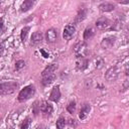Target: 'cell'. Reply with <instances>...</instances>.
<instances>
[{
    "label": "cell",
    "instance_id": "1",
    "mask_svg": "<svg viewBox=\"0 0 129 129\" xmlns=\"http://www.w3.org/2000/svg\"><path fill=\"white\" fill-rule=\"evenodd\" d=\"M35 94V87L33 85H28L24 87L18 94V101L19 102H25L29 100L33 95Z\"/></svg>",
    "mask_w": 129,
    "mask_h": 129
},
{
    "label": "cell",
    "instance_id": "2",
    "mask_svg": "<svg viewBox=\"0 0 129 129\" xmlns=\"http://www.w3.org/2000/svg\"><path fill=\"white\" fill-rule=\"evenodd\" d=\"M88 44L85 41H80L74 46V53L77 58H85V56L88 54Z\"/></svg>",
    "mask_w": 129,
    "mask_h": 129
},
{
    "label": "cell",
    "instance_id": "3",
    "mask_svg": "<svg viewBox=\"0 0 129 129\" xmlns=\"http://www.w3.org/2000/svg\"><path fill=\"white\" fill-rule=\"evenodd\" d=\"M18 88V84L16 82H2L1 83V95L12 94Z\"/></svg>",
    "mask_w": 129,
    "mask_h": 129
},
{
    "label": "cell",
    "instance_id": "4",
    "mask_svg": "<svg viewBox=\"0 0 129 129\" xmlns=\"http://www.w3.org/2000/svg\"><path fill=\"white\" fill-rule=\"evenodd\" d=\"M119 73H120V70L117 66H114V67H111L105 74V79L108 81V82H114L118 79L119 77Z\"/></svg>",
    "mask_w": 129,
    "mask_h": 129
},
{
    "label": "cell",
    "instance_id": "5",
    "mask_svg": "<svg viewBox=\"0 0 129 129\" xmlns=\"http://www.w3.org/2000/svg\"><path fill=\"white\" fill-rule=\"evenodd\" d=\"M111 20L107 17H101L99 19H97V21L95 22V25L98 29L100 30H104V29H108L111 26Z\"/></svg>",
    "mask_w": 129,
    "mask_h": 129
},
{
    "label": "cell",
    "instance_id": "6",
    "mask_svg": "<svg viewBox=\"0 0 129 129\" xmlns=\"http://www.w3.org/2000/svg\"><path fill=\"white\" fill-rule=\"evenodd\" d=\"M115 42H116V36H107V37L102 39L101 46L104 49H109V48L114 46Z\"/></svg>",
    "mask_w": 129,
    "mask_h": 129
},
{
    "label": "cell",
    "instance_id": "7",
    "mask_svg": "<svg viewBox=\"0 0 129 129\" xmlns=\"http://www.w3.org/2000/svg\"><path fill=\"white\" fill-rule=\"evenodd\" d=\"M76 31V27L73 25V24H68L64 28H63V31H62V37L66 39V40H69L73 37L74 33Z\"/></svg>",
    "mask_w": 129,
    "mask_h": 129
},
{
    "label": "cell",
    "instance_id": "8",
    "mask_svg": "<svg viewBox=\"0 0 129 129\" xmlns=\"http://www.w3.org/2000/svg\"><path fill=\"white\" fill-rule=\"evenodd\" d=\"M45 38L48 43H53L57 39V31L54 28H49L45 33Z\"/></svg>",
    "mask_w": 129,
    "mask_h": 129
},
{
    "label": "cell",
    "instance_id": "9",
    "mask_svg": "<svg viewBox=\"0 0 129 129\" xmlns=\"http://www.w3.org/2000/svg\"><path fill=\"white\" fill-rule=\"evenodd\" d=\"M60 99V90H59V86H54L51 90V93L49 95V100H51L52 102L57 103Z\"/></svg>",
    "mask_w": 129,
    "mask_h": 129
},
{
    "label": "cell",
    "instance_id": "10",
    "mask_svg": "<svg viewBox=\"0 0 129 129\" xmlns=\"http://www.w3.org/2000/svg\"><path fill=\"white\" fill-rule=\"evenodd\" d=\"M39 108H40V111H41L43 114H45V115H50V114L52 113V111H53L52 106H51L48 102H46V101H42V102L40 103Z\"/></svg>",
    "mask_w": 129,
    "mask_h": 129
},
{
    "label": "cell",
    "instance_id": "11",
    "mask_svg": "<svg viewBox=\"0 0 129 129\" xmlns=\"http://www.w3.org/2000/svg\"><path fill=\"white\" fill-rule=\"evenodd\" d=\"M42 39H43V35H42V33H41L40 31H35V32L32 33L31 38H30V40H31V44H33V45H37V44H39V43L42 41Z\"/></svg>",
    "mask_w": 129,
    "mask_h": 129
},
{
    "label": "cell",
    "instance_id": "12",
    "mask_svg": "<svg viewBox=\"0 0 129 129\" xmlns=\"http://www.w3.org/2000/svg\"><path fill=\"white\" fill-rule=\"evenodd\" d=\"M90 111H91V106L89 104H84L82 109H81V111H80V113H79V118L81 120H85L88 117Z\"/></svg>",
    "mask_w": 129,
    "mask_h": 129
},
{
    "label": "cell",
    "instance_id": "13",
    "mask_svg": "<svg viewBox=\"0 0 129 129\" xmlns=\"http://www.w3.org/2000/svg\"><path fill=\"white\" fill-rule=\"evenodd\" d=\"M87 16V9L85 7H80L79 10H78V13H77V16H76V19H75V22L76 23H79V22H82Z\"/></svg>",
    "mask_w": 129,
    "mask_h": 129
},
{
    "label": "cell",
    "instance_id": "14",
    "mask_svg": "<svg viewBox=\"0 0 129 129\" xmlns=\"http://www.w3.org/2000/svg\"><path fill=\"white\" fill-rule=\"evenodd\" d=\"M99 8L103 12H110V11H113L115 9V4L110 3V2H104V3H101L99 5Z\"/></svg>",
    "mask_w": 129,
    "mask_h": 129
},
{
    "label": "cell",
    "instance_id": "15",
    "mask_svg": "<svg viewBox=\"0 0 129 129\" xmlns=\"http://www.w3.org/2000/svg\"><path fill=\"white\" fill-rule=\"evenodd\" d=\"M54 80H55V75H54V74H48V75L42 76L41 84H42L43 86H48V85H50Z\"/></svg>",
    "mask_w": 129,
    "mask_h": 129
},
{
    "label": "cell",
    "instance_id": "16",
    "mask_svg": "<svg viewBox=\"0 0 129 129\" xmlns=\"http://www.w3.org/2000/svg\"><path fill=\"white\" fill-rule=\"evenodd\" d=\"M33 5H34V1L25 0L24 2H22L21 6H20V10H21V12H26V11H28Z\"/></svg>",
    "mask_w": 129,
    "mask_h": 129
},
{
    "label": "cell",
    "instance_id": "17",
    "mask_svg": "<svg viewBox=\"0 0 129 129\" xmlns=\"http://www.w3.org/2000/svg\"><path fill=\"white\" fill-rule=\"evenodd\" d=\"M89 67V61L86 58H79V60L77 61V68L78 70L84 71Z\"/></svg>",
    "mask_w": 129,
    "mask_h": 129
},
{
    "label": "cell",
    "instance_id": "18",
    "mask_svg": "<svg viewBox=\"0 0 129 129\" xmlns=\"http://www.w3.org/2000/svg\"><path fill=\"white\" fill-rule=\"evenodd\" d=\"M57 69V64L56 63H50L48 64L42 72V76H45V75H48V74H53V72Z\"/></svg>",
    "mask_w": 129,
    "mask_h": 129
},
{
    "label": "cell",
    "instance_id": "19",
    "mask_svg": "<svg viewBox=\"0 0 129 129\" xmlns=\"http://www.w3.org/2000/svg\"><path fill=\"white\" fill-rule=\"evenodd\" d=\"M94 34H95V30H94V28H92V27H87L86 29H85V31H84V39L85 40H88V39H91L93 36H94Z\"/></svg>",
    "mask_w": 129,
    "mask_h": 129
},
{
    "label": "cell",
    "instance_id": "20",
    "mask_svg": "<svg viewBox=\"0 0 129 129\" xmlns=\"http://www.w3.org/2000/svg\"><path fill=\"white\" fill-rule=\"evenodd\" d=\"M123 24H124V17L119 16V17L115 20V22L113 23V29H115V30H119V29L122 28Z\"/></svg>",
    "mask_w": 129,
    "mask_h": 129
},
{
    "label": "cell",
    "instance_id": "21",
    "mask_svg": "<svg viewBox=\"0 0 129 129\" xmlns=\"http://www.w3.org/2000/svg\"><path fill=\"white\" fill-rule=\"evenodd\" d=\"M56 129H63L66 126V119L63 117H59L56 121Z\"/></svg>",
    "mask_w": 129,
    "mask_h": 129
},
{
    "label": "cell",
    "instance_id": "22",
    "mask_svg": "<svg viewBox=\"0 0 129 129\" xmlns=\"http://www.w3.org/2000/svg\"><path fill=\"white\" fill-rule=\"evenodd\" d=\"M29 27L28 26H25V27H23L22 29H21V33H20V38H21V40L24 42L25 41V39H26V36H27V34H28V31H29Z\"/></svg>",
    "mask_w": 129,
    "mask_h": 129
},
{
    "label": "cell",
    "instance_id": "23",
    "mask_svg": "<svg viewBox=\"0 0 129 129\" xmlns=\"http://www.w3.org/2000/svg\"><path fill=\"white\" fill-rule=\"evenodd\" d=\"M30 124H31V119H30L29 117H27V118L24 119V121L22 122L20 129H28L29 126H30Z\"/></svg>",
    "mask_w": 129,
    "mask_h": 129
},
{
    "label": "cell",
    "instance_id": "24",
    "mask_svg": "<svg viewBox=\"0 0 129 129\" xmlns=\"http://www.w3.org/2000/svg\"><path fill=\"white\" fill-rule=\"evenodd\" d=\"M67 110H68V112H69V113L73 114V113L76 111V102H75V101L71 102V103L68 105V107H67Z\"/></svg>",
    "mask_w": 129,
    "mask_h": 129
},
{
    "label": "cell",
    "instance_id": "25",
    "mask_svg": "<svg viewBox=\"0 0 129 129\" xmlns=\"http://www.w3.org/2000/svg\"><path fill=\"white\" fill-rule=\"evenodd\" d=\"M24 66H25V61H24V60H22V59L17 60V61L15 62V70H16V71H19V70H21L22 68H24Z\"/></svg>",
    "mask_w": 129,
    "mask_h": 129
},
{
    "label": "cell",
    "instance_id": "26",
    "mask_svg": "<svg viewBox=\"0 0 129 129\" xmlns=\"http://www.w3.org/2000/svg\"><path fill=\"white\" fill-rule=\"evenodd\" d=\"M40 52L42 53L43 57H45V58H47V57H48V53H46V52H45V51H44L43 49H40Z\"/></svg>",
    "mask_w": 129,
    "mask_h": 129
},
{
    "label": "cell",
    "instance_id": "27",
    "mask_svg": "<svg viewBox=\"0 0 129 129\" xmlns=\"http://www.w3.org/2000/svg\"><path fill=\"white\" fill-rule=\"evenodd\" d=\"M1 32L2 33L4 32V21H3V18L1 19Z\"/></svg>",
    "mask_w": 129,
    "mask_h": 129
},
{
    "label": "cell",
    "instance_id": "28",
    "mask_svg": "<svg viewBox=\"0 0 129 129\" xmlns=\"http://www.w3.org/2000/svg\"><path fill=\"white\" fill-rule=\"evenodd\" d=\"M120 4H129V0H120L118 1Z\"/></svg>",
    "mask_w": 129,
    "mask_h": 129
},
{
    "label": "cell",
    "instance_id": "29",
    "mask_svg": "<svg viewBox=\"0 0 129 129\" xmlns=\"http://www.w3.org/2000/svg\"><path fill=\"white\" fill-rule=\"evenodd\" d=\"M36 129H43V127H41V126H39V127H37Z\"/></svg>",
    "mask_w": 129,
    "mask_h": 129
}]
</instances>
